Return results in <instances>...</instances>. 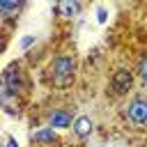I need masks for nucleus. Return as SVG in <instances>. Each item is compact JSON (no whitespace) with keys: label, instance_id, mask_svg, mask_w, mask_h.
<instances>
[{"label":"nucleus","instance_id":"nucleus-2","mask_svg":"<svg viewBox=\"0 0 147 147\" xmlns=\"http://www.w3.org/2000/svg\"><path fill=\"white\" fill-rule=\"evenodd\" d=\"M2 85L7 87V92L11 96H18V94L25 92V76H23V71H21V67L16 62H11L2 71Z\"/></svg>","mask_w":147,"mask_h":147},{"label":"nucleus","instance_id":"nucleus-15","mask_svg":"<svg viewBox=\"0 0 147 147\" xmlns=\"http://www.w3.org/2000/svg\"><path fill=\"white\" fill-rule=\"evenodd\" d=\"M145 124H147V119H145Z\"/></svg>","mask_w":147,"mask_h":147},{"label":"nucleus","instance_id":"nucleus-13","mask_svg":"<svg viewBox=\"0 0 147 147\" xmlns=\"http://www.w3.org/2000/svg\"><path fill=\"white\" fill-rule=\"evenodd\" d=\"M34 41H37V37H34V34H25V37L21 39V48H28V46H32Z\"/></svg>","mask_w":147,"mask_h":147},{"label":"nucleus","instance_id":"nucleus-5","mask_svg":"<svg viewBox=\"0 0 147 147\" xmlns=\"http://www.w3.org/2000/svg\"><path fill=\"white\" fill-rule=\"evenodd\" d=\"M46 119H48V126H51V129H67V126H71V122H74V117H71L67 110H51V113L46 115Z\"/></svg>","mask_w":147,"mask_h":147},{"label":"nucleus","instance_id":"nucleus-11","mask_svg":"<svg viewBox=\"0 0 147 147\" xmlns=\"http://www.w3.org/2000/svg\"><path fill=\"white\" fill-rule=\"evenodd\" d=\"M138 74H140V78L147 83V55L140 60V64H138Z\"/></svg>","mask_w":147,"mask_h":147},{"label":"nucleus","instance_id":"nucleus-3","mask_svg":"<svg viewBox=\"0 0 147 147\" xmlns=\"http://www.w3.org/2000/svg\"><path fill=\"white\" fill-rule=\"evenodd\" d=\"M126 117L133 124H145V119H147V99L145 96L131 99L129 106H126Z\"/></svg>","mask_w":147,"mask_h":147},{"label":"nucleus","instance_id":"nucleus-8","mask_svg":"<svg viewBox=\"0 0 147 147\" xmlns=\"http://www.w3.org/2000/svg\"><path fill=\"white\" fill-rule=\"evenodd\" d=\"M32 140H37V142H55L57 140V133H55V129L44 126V129L32 131Z\"/></svg>","mask_w":147,"mask_h":147},{"label":"nucleus","instance_id":"nucleus-12","mask_svg":"<svg viewBox=\"0 0 147 147\" xmlns=\"http://www.w3.org/2000/svg\"><path fill=\"white\" fill-rule=\"evenodd\" d=\"M96 21L99 23H106L108 21V9L106 7H96Z\"/></svg>","mask_w":147,"mask_h":147},{"label":"nucleus","instance_id":"nucleus-4","mask_svg":"<svg viewBox=\"0 0 147 147\" xmlns=\"http://www.w3.org/2000/svg\"><path fill=\"white\" fill-rule=\"evenodd\" d=\"M131 85H133V76H131V71H126V69H119V71L113 76V80H110V87H113L115 94L129 92Z\"/></svg>","mask_w":147,"mask_h":147},{"label":"nucleus","instance_id":"nucleus-9","mask_svg":"<svg viewBox=\"0 0 147 147\" xmlns=\"http://www.w3.org/2000/svg\"><path fill=\"white\" fill-rule=\"evenodd\" d=\"M23 7H25V2H9V0H0V16L11 18V16H16Z\"/></svg>","mask_w":147,"mask_h":147},{"label":"nucleus","instance_id":"nucleus-10","mask_svg":"<svg viewBox=\"0 0 147 147\" xmlns=\"http://www.w3.org/2000/svg\"><path fill=\"white\" fill-rule=\"evenodd\" d=\"M14 99H16V96H11V94L7 92V87L2 85V80H0V106H2L7 113H11V115H16V110H14V103H11Z\"/></svg>","mask_w":147,"mask_h":147},{"label":"nucleus","instance_id":"nucleus-7","mask_svg":"<svg viewBox=\"0 0 147 147\" xmlns=\"http://www.w3.org/2000/svg\"><path fill=\"white\" fill-rule=\"evenodd\" d=\"M74 133H76L78 138H87V136L92 133V119H90L87 115L76 117V119H74Z\"/></svg>","mask_w":147,"mask_h":147},{"label":"nucleus","instance_id":"nucleus-6","mask_svg":"<svg viewBox=\"0 0 147 147\" xmlns=\"http://www.w3.org/2000/svg\"><path fill=\"white\" fill-rule=\"evenodd\" d=\"M53 11H55L57 16L74 18V16L80 11V2H76V0H64V2H57V5L53 7Z\"/></svg>","mask_w":147,"mask_h":147},{"label":"nucleus","instance_id":"nucleus-14","mask_svg":"<svg viewBox=\"0 0 147 147\" xmlns=\"http://www.w3.org/2000/svg\"><path fill=\"white\" fill-rule=\"evenodd\" d=\"M7 147H18V142H16V138H7Z\"/></svg>","mask_w":147,"mask_h":147},{"label":"nucleus","instance_id":"nucleus-1","mask_svg":"<svg viewBox=\"0 0 147 147\" xmlns=\"http://www.w3.org/2000/svg\"><path fill=\"white\" fill-rule=\"evenodd\" d=\"M74 74H76V57L74 55H57L53 62H51V80L57 85V87H67L71 85L74 80Z\"/></svg>","mask_w":147,"mask_h":147}]
</instances>
